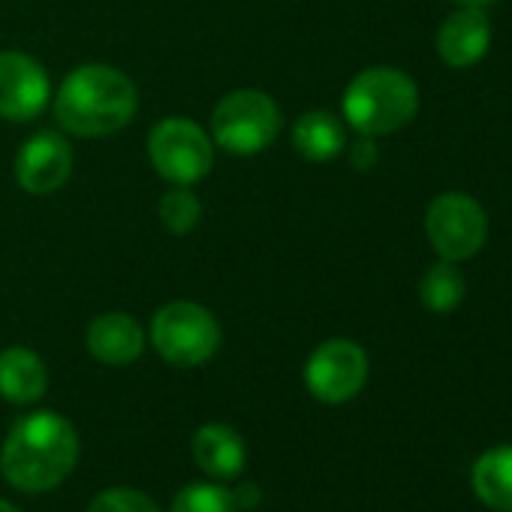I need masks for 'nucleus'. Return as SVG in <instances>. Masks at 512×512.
Wrapping results in <instances>:
<instances>
[{"instance_id": "nucleus-1", "label": "nucleus", "mask_w": 512, "mask_h": 512, "mask_svg": "<svg viewBox=\"0 0 512 512\" xmlns=\"http://www.w3.org/2000/svg\"><path fill=\"white\" fill-rule=\"evenodd\" d=\"M79 461L76 428L52 413L40 410L13 425L0 449V470L19 491H49L61 485Z\"/></svg>"}, {"instance_id": "nucleus-2", "label": "nucleus", "mask_w": 512, "mask_h": 512, "mask_svg": "<svg viewBox=\"0 0 512 512\" xmlns=\"http://www.w3.org/2000/svg\"><path fill=\"white\" fill-rule=\"evenodd\" d=\"M139 109V94L130 76L106 64L73 70L55 97V118L67 133L82 139L112 136L124 130Z\"/></svg>"}, {"instance_id": "nucleus-3", "label": "nucleus", "mask_w": 512, "mask_h": 512, "mask_svg": "<svg viewBox=\"0 0 512 512\" xmlns=\"http://www.w3.org/2000/svg\"><path fill=\"white\" fill-rule=\"evenodd\" d=\"M419 112L416 82L395 67L362 70L344 94V118L359 136H389Z\"/></svg>"}, {"instance_id": "nucleus-4", "label": "nucleus", "mask_w": 512, "mask_h": 512, "mask_svg": "<svg viewBox=\"0 0 512 512\" xmlns=\"http://www.w3.org/2000/svg\"><path fill=\"white\" fill-rule=\"evenodd\" d=\"M284 115L278 103L263 91H232L211 112L214 142L238 157L260 154L281 133Z\"/></svg>"}, {"instance_id": "nucleus-5", "label": "nucleus", "mask_w": 512, "mask_h": 512, "mask_svg": "<svg viewBox=\"0 0 512 512\" xmlns=\"http://www.w3.org/2000/svg\"><path fill=\"white\" fill-rule=\"evenodd\" d=\"M151 341L157 353L178 368L205 365L220 347V326L196 302H169L154 314Z\"/></svg>"}, {"instance_id": "nucleus-6", "label": "nucleus", "mask_w": 512, "mask_h": 512, "mask_svg": "<svg viewBox=\"0 0 512 512\" xmlns=\"http://www.w3.org/2000/svg\"><path fill=\"white\" fill-rule=\"evenodd\" d=\"M148 157L166 181L190 187L211 172L214 145L190 118H163L148 136Z\"/></svg>"}, {"instance_id": "nucleus-7", "label": "nucleus", "mask_w": 512, "mask_h": 512, "mask_svg": "<svg viewBox=\"0 0 512 512\" xmlns=\"http://www.w3.org/2000/svg\"><path fill=\"white\" fill-rule=\"evenodd\" d=\"M425 232L440 260L461 263L482 250L488 235V220L473 196L461 190H449L428 205Z\"/></svg>"}, {"instance_id": "nucleus-8", "label": "nucleus", "mask_w": 512, "mask_h": 512, "mask_svg": "<svg viewBox=\"0 0 512 512\" xmlns=\"http://www.w3.org/2000/svg\"><path fill=\"white\" fill-rule=\"evenodd\" d=\"M368 380V356L359 344L347 338H332L320 344L308 365H305V383L314 398L326 404H344L353 395L362 392Z\"/></svg>"}, {"instance_id": "nucleus-9", "label": "nucleus", "mask_w": 512, "mask_h": 512, "mask_svg": "<svg viewBox=\"0 0 512 512\" xmlns=\"http://www.w3.org/2000/svg\"><path fill=\"white\" fill-rule=\"evenodd\" d=\"M46 70L25 52H0V118L34 121L49 106Z\"/></svg>"}, {"instance_id": "nucleus-10", "label": "nucleus", "mask_w": 512, "mask_h": 512, "mask_svg": "<svg viewBox=\"0 0 512 512\" xmlns=\"http://www.w3.org/2000/svg\"><path fill=\"white\" fill-rule=\"evenodd\" d=\"M73 172V148L61 133L43 130L31 136L16 157V178L34 196H49L67 184Z\"/></svg>"}, {"instance_id": "nucleus-11", "label": "nucleus", "mask_w": 512, "mask_h": 512, "mask_svg": "<svg viewBox=\"0 0 512 512\" xmlns=\"http://www.w3.org/2000/svg\"><path fill=\"white\" fill-rule=\"evenodd\" d=\"M491 46V22L479 7H461L437 34V52L449 67H470L485 58Z\"/></svg>"}, {"instance_id": "nucleus-12", "label": "nucleus", "mask_w": 512, "mask_h": 512, "mask_svg": "<svg viewBox=\"0 0 512 512\" xmlns=\"http://www.w3.org/2000/svg\"><path fill=\"white\" fill-rule=\"evenodd\" d=\"M88 350L103 365H130L145 350V332L130 314H103L88 326Z\"/></svg>"}, {"instance_id": "nucleus-13", "label": "nucleus", "mask_w": 512, "mask_h": 512, "mask_svg": "<svg viewBox=\"0 0 512 512\" xmlns=\"http://www.w3.org/2000/svg\"><path fill=\"white\" fill-rule=\"evenodd\" d=\"M193 458L208 476L235 479L247 464V449H244V440H241L238 431H232L229 425L211 422V425H202L196 431Z\"/></svg>"}, {"instance_id": "nucleus-14", "label": "nucleus", "mask_w": 512, "mask_h": 512, "mask_svg": "<svg viewBox=\"0 0 512 512\" xmlns=\"http://www.w3.org/2000/svg\"><path fill=\"white\" fill-rule=\"evenodd\" d=\"M46 362L28 347H10L0 353V395L13 404H34L46 395Z\"/></svg>"}, {"instance_id": "nucleus-15", "label": "nucleus", "mask_w": 512, "mask_h": 512, "mask_svg": "<svg viewBox=\"0 0 512 512\" xmlns=\"http://www.w3.org/2000/svg\"><path fill=\"white\" fill-rule=\"evenodd\" d=\"M344 145H347V130L341 118L332 112H323V109L305 112L293 127V148L308 160H317V163L332 160L344 151Z\"/></svg>"}, {"instance_id": "nucleus-16", "label": "nucleus", "mask_w": 512, "mask_h": 512, "mask_svg": "<svg viewBox=\"0 0 512 512\" xmlns=\"http://www.w3.org/2000/svg\"><path fill=\"white\" fill-rule=\"evenodd\" d=\"M470 482L485 506L512 512V446H494L482 452L473 464Z\"/></svg>"}, {"instance_id": "nucleus-17", "label": "nucleus", "mask_w": 512, "mask_h": 512, "mask_svg": "<svg viewBox=\"0 0 512 512\" xmlns=\"http://www.w3.org/2000/svg\"><path fill=\"white\" fill-rule=\"evenodd\" d=\"M464 290H467L464 287V275L449 260L434 263L422 275V281H419V299H422V305L431 314H449V311H455L461 305V299H464Z\"/></svg>"}, {"instance_id": "nucleus-18", "label": "nucleus", "mask_w": 512, "mask_h": 512, "mask_svg": "<svg viewBox=\"0 0 512 512\" xmlns=\"http://www.w3.org/2000/svg\"><path fill=\"white\" fill-rule=\"evenodd\" d=\"M235 509L238 506L232 500V491L211 482H193L178 491L169 512H235Z\"/></svg>"}, {"instance_id": "nucleus-19", "label": "nucleus", "mask_w": 512, "mask_h": 512, "mask_svg": "<svg viewBox=\"0 0 512 512\" xmlns=\"http://www.w3.org/2000/svg\"><path fill=\"white\" fill-rule=\"evenodd\" d=\"M199 217H202V205H199V199L187 187L169 190L160 199V220L175 235H187L190 229H196Z\"/></svg>"}, {"instance_id": "nucleus-20", "label": "nucleus", "mask_w": 512, "mask_h": 512, "mask_svg": "<svg viewBox=\"0 0 512 512\" xmlns=\"http://www.w3.org/2000/svg\"><path fill=\"white\" fill-rule=\"evenodd\" d=\"M88 512H160L157 503L136 488H109L97 494Z\"/></svg>"}, {"instance_id": "nucleus-21", "label": "nucleus", "mask_w": 512, "mask_h": 512, "mask_svg": "<svg viewBox=\"0 0 512 512\" xmlns=\"http://www.w3.org/2000/svg\"><path fill=\"white\" fill-rule=\"evenodd\" d=\"M350 160H353V166H356V169L368 172V169L380 160L377 145H374V136H362V139L350 148Z\"/></svg>"}, {"instance_id": "nucleus-22", "label": "nucleus", "mask_w": 512, "mask_h": 512, "mask_svg": "<svg viewBox=\"0 0 512 512\" xmlns=\"http://www.w3.org/2000/svg\"><path fill=\"white\" fill-rule=\"evenodd\" d=\"M235 506H244V509H253L256 503H260V488H256L253 482H244L235 494H232Z\"/></svg>"}, {"instance_id": "nucleus-23", "label": "nucleus", "mask_w": 512, "mask_h": 512, "mask_svg": "<svg viewBox=\"0 0 512 512\" xmlns=\"http://www.w3.org/2000/svg\"><path fill=\"white\" fill-rule=\"evenodd\" d=\"M455 4H461V7H479V10H485L488 4H494V0H455Z\"/></svg>"}, {"instance_id": "nucleus-24", "label": "nucleus", "mask_w": 512, "mask_h": 512, "mask_svg": "<svg viewBox=\"0 0 512 512\" xmlns=\"http://www.w3.org/2000/svg\"><path fill=\"white\" fill-rule=\"evenodd\" d=\"M0 512H22V509L13 506V503H7V500H0Z\"/></svg>"}]
</instances>
